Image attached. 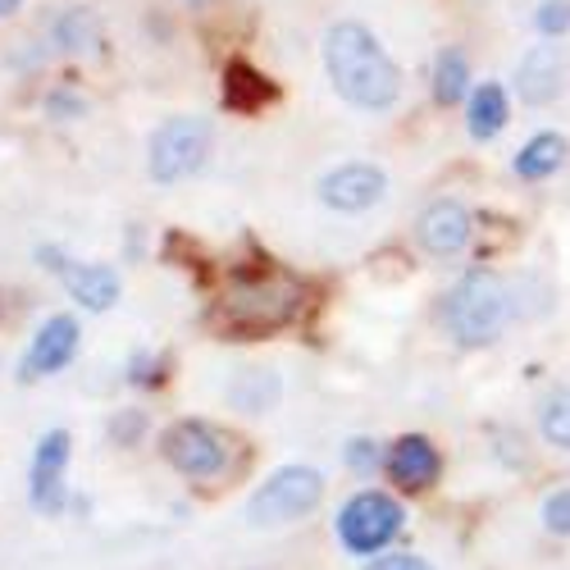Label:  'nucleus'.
Here are the masks:
<instances>
[{
	"label": "nucleus",
	"instance_id": "1",
	"mask_svg": "<svg viewBox=\"0 0 570 570\" xmlns=\"http://www.w3.org/2000/svg\"><path fill=\"white\" fill-rule=\"evenodd\" d=\"M324 69L334 91L356 110L384 115L402 97V69L379 46V37L356 19H343L324 32Z\"/></svg>",
	"mask_w": 570,
	"mask_h": 570
},
{
	"label": "nucleus",
	"instance_id": "2",
	"mask_svg": "<svg viewBox=\"0 0 570 570\" xmlns=\"http://www.w3.org/2000/svg\"><path fill=\"white\" fill-rule=\"evenodd\" d=\"M302 302H306V293L293 274H283L274 265L237 269L219 297V320L233 328V334L265 338V334L288 328L302 315Z\"/></svg>",
	"mask_w": 570,
	"mask_h": 570
},
{
	"label": "nucleus",
	"instance_id": "3",
	"mask_svg": "<svg viewBox=\"0 0 570 570\" xmlns=\"http://www.w3.org/2000/svg\"><path fill=\"white\" fill-rule=\"evenodd\" d=\"M511 315V293L493 269H465L448 297L439 302V320L456 347H493Z\"/></svg>",
	"mask_w": 570,
	"mask_h": 570
},
{
	"label": "nucleus",
	"instance_id": "4",
	"mask_svg": "<svg viewBox=\"0 0 570 570\" xmlns=\"http://www.w3.org/2000/svg\"><path fill=\"white\" fill-rule=\"evenodd\" d=\"M210 141H215V128L202 115H174V119H165L151 132V147H147L151 183L174 187L183 178H193L210 160Z\"/></svg>",
	"mask_w": 570,
	"mask_h": 570
},
{
	"label": "nucleus",
	"instance_id": "5",
	"mask_svg": "<svg viewBox=\"0 0 570 570\" xmlns=\"http://www.w3.org/2000/svg\"><path fill=\"white\" fill-rule=\"evenodd\" d=\"M324 498V474L315 465H278L269 480L252 493L247 502V525L274 530V525H293V520L311 515Z\"/></svg>",
	"mask_w": 570,
	"mask_h": 570
},
{
	"label": "nucleus",
	"instance_id": "6",
	"mask_svg": "<svg viewBox=\"0 0 570 570\" xmlns=\"http://www.w3.org/2000/svg\"><path fill=\"white\" fill-rule=\"evenodd\" d=\"M406 525V511L397 498L379 493V489H365L356 498H347V507L338 511V539L347 552L356 557H370L379 548H389Z\"/></svg>",
	"mask_w": 570,
	"mask_h": 570
},
{
	"label": "nucleus",
	"instance_id": "7",
	"mask_svg": "<svg viewBox=\"0 0 570 570\" xmlns=\"http://www.w3.org/2000/svg\"><path fill=\"white\" fill-rule=\"evenodd\" d=\"M160 452L165 461L187 474V480H219V474L228 470V443L219 430H210L206 420H174L165 439H160Z\"/></svg>",
	"mask_w": 570,
	"mask_h": 570
},
{
	"label": "nucleus",
	"instance_id": "8",
	"mask_svg": "<svg viewBox=\"0 0 570 570\" xmlns=\"http://www.w3.org/2000/svg\"><path fill=\"white\" fill-rule=\"evenodd\" d=\"M37 261H41L46 269H56V274H60V283H65L69 297H73L82 311L101 315V311H110V306L119 302V274H115L110 265L69 261V256L56 252V247H37Z\"/></svg>",
	"mask_w": 570,
	"mask_h": 570
},
{
	"label": "nucleus",
	"instance_id": "9",
	"mask_svg": "<svg viewBox=\"0 0 570 570\" xmlns=\"http://www.w3.org/2000/svg\"><path fill=\"white\" fill-rule=\"evenodd\" d=\"M384 193H389V174L379 165H365V160L338 165L320 178V202L338 215H361V210L384 202Z\"/></svg>",
	"mask_w": 570,
	"mask_h": 570
},
{
	"label": "nucleus",
	"instance_id": "10",
	"mask_svg": "<svg viewBox=\"0 0 570 570\" xmlns=\"http://www.w3.org/2000/svg\"><path fill=\"white\" fill-rule=\"evenodd\" d=\"M69 452H73V439L65 430H51L46 439H37V452H32V474H28V498L41 515H60L69 507V493H65V465H69Z\"/></svg>",
	"mask_w": 570,
	"mask_h": 570
},
{
	"label": "nucleus",
	"instance_id": "11",
	"mask_svg": "<svg viewBox=\"0 0 570 570\" xmlns=\"http://www.w3.org/2000/svg\"><path fill=\"white\" fill-rule=\"evenodd\" d=\"M78 347H82V324L73 315H51V320L37 328V338L28 343V356H23L19 379H23V384H32V379L60 374L65 365H73Z\"/></svg>",
	"mask_w": 570,
	"mask_h": 570
},
{
	"label": "nucleus",
	"instance_id": "12",
	"mask_svg": "<svg viewBox=\"0 0 570 570\" xmlns=\"http://www.w3.org/2000/svg\"><path fill=\"white\" fill-rule=\"evenodd\" d=\"M470 228H474V224H470V210H465L456 197H439V202H430V206L420 210V219H415V243H420L424 256L452 261V256L465 252Z\"/></svg>",
	"mask_w": 570,
	"mask_h": 570
},
{
	"label": "nucleus",
	"instance_id": "13",
	"mask_svg": "<svg viewBox=\"0 0 570 570\" xmlns=\"http://www.w3.org/2000/svg\"><path fill=\"white\" fill-rule=\"evenodd\" d=\"M384 465H389V480L406 493H420V489H430L439 480V470H443V456L439 448L424 439V434H402L389 452H384Z\"/></svg>",
	"mask_w": 570,
	"mask_h": 570
},
{
	"label": "nucleus",
	"instance_id": "14",
	"mask_svg": "<svg viewBox=\"0 0 570 570\" xmlns=\"http://www.w3.org/2000/svg\"><path fill=\"white\" fill-rule=\"evenodd\" d=\"M561 87H566V56H561V46L557 41H539L534 51H525V60H520V69H515L520 101L548 106V101L561 97Z\"/></svg>",
	"mask_w": 570,
	"mask_h": 570
},
{
	"label": "nucleus",
	"instance_id": "15",
	"mask_svg": "<svg viewBox=\"0 0 570 570\" xmlns=\"http://www.w3.org/2000/svg\"><path fill=\"white\" fill-rule=\"evenodd\" d=\"M219 101L233 115H256V110H265V106L278 101V82L269 73L252 69L247 60H228L224 65V78H219Z\"/></svg>",
	"mask_w": 570,
	"mask_h": 570
},
{
	"label": "nucleus",
	"instance_id": "16",
	"mask_svg": "<svg viewBox=\"0 0 570 570\" xmlns=\"http://www.w3.org/2000/svg\"><path fill=\"white\" fill-rule=\"evenodd\" d=\"M507 91H502V82H480L465 97V132L474 137V141H489V137H498L502 128H507Z\"/></svg>",
	"mask_w": 570,
	"mask_h": 570
},
{
	"label": "nucleus",
	"instance_id": "17",
	"mask_svg": "<svg viewBox=\"0 0 570 570\" xmlns=\"http://www.w3.org/2000/svg\"><path fill=\"white\" fill-rule=\"evenodd\" d=\"M566 165V137L561 132H539V137H530L525 147L515 151V174L525 178V183H539V178H548V174H557Z\"/></svg>",
	"mask_w": 570,
	"mask_h": 570
},
{
	"label": "nucleus",
	"instance_id": "18",
	"mask_svg": "<svg viewBox=\"0 0 570 570\" xmlns=\"http://www.w3.org/2000/svg\"><path fill=\"white\" fill-rule=\"evenodd\" d=\"M430 87H434V101L439 106H461L470 97V60H465L461 46H443V51L434 56Z\"/></svg>",
	"mask_w": 570,
	"mask_h": 570
},
{
	"label": "nucleus",
	"instance_id": "19",
	"mask_svg": "<svg viewBox=\"0 0 570 570\" xmlns=\"http://www.w3.org/2000/svg\"><path fill=\"white\" fill-rule=\"evenodd\" d=\"M51 37H56L60 51H73V56L97 51V46H101V19L91 14L87 6H73V10H65V14L56 19Z\"/></svg>",
	"mask_w": 570,
	"mask_h": 570
},
{
	"label": "nucleus",
	"instance_id": "20",
	"mask_svg": "<svg viewBox=\"0 0 570 570\" xmlns=\"http://www.w3.org/2000/svg\"><path fill=\"white\" fill-rule=\"evenodd\" d=\"M228 397H233L237 411L261 415V411H269L278 402V374H269V370H243V374L233 379Z\"/></svg>",
	"mask_w": 570,
	"mask_h": 570
},
{
	"label": "nucleus",
	"instance_id": "21",
	"mask_svg": "<svg viewBox=\"0 0 570 570\" xmlns=\"http://www.w3.org/2000/svg\"><path fill=\"white\" fill-rule=\"evenodd\" d=\"M539 430H543V439H548L552 448L570 452V389H557V393L543 397V406H539Z\"/></svg>",
	"mask_w": 570,
	"mask_h": 570
},
{
	"label": "nucleus",
	"instance_id": "22",
	"mask_svg": "<svg viewBox=\"0 0 570 570\" xmlns=\"http://www.w3.org/2000/svg\"><path fill=\"white\" fill-rule=\"evenodd\" d=\"M534 28H539L548 41L566 37V32H570V0H543V6L534 10Z\"/></svg>",
	"mask_w": 570,
	"mask_h": 570
},
{
	"label": "nucleus",
	"instance_id": "23",
	"mask_svg": "<svg viewBox=\"0 0 570 570\" xmlns=\"http://www.w3.org/2000/svg\"><path fill=\"white\" fill-rule=\"evenodd\" d=\"M343 456H347L352 474H374L379 465H384V448H379V439H352Z\"/></svg>",
	"mask_w": 570,
	"mask_h": 570
},
{
	"label": "nucleus",
	"instance_id": "24",
	"mask_svg": "<svg viewBox=\"0 0 570 570\" xmlns=\"http://www.w3.org/2000/svg\"><path fill=\"white\" fill-rule=\"evenodd\" d=\"M543 525H548V534L570 539V489H557V493L543 502Z\"/></svg>",
	"mask_w": 570,
	"mask_h": 570
},
{
	"label": "nucleus",
	"instance_id": "25",
	"mask_svg": "<svg viewBox=\"0 0 570 570\" xmlns=\"http://www.w3.org/2000/svg\"><path fill=\"white\" fill-rule=\"evenodd\" d=\"M87 110V101L78 97L73 87H56V91H46V115L51 119H78Z\"/></svg>",
	"mask_w": 570,
	"mask_h": 570
},
{
	"label": "nucleus",
	"instance_id": "26",
	"mask_svg": "<svg viewBox=\"0 0 570 570\" xmlns=\"http://www.w3.org/2000/svg\"><path fill=\"white\" fill-rule=\"evenodd\" d=\"M365 570H434L424 557H411V552H397V557H379L374 566H365Z\"/></svg>",
	"mask_w": 570,
	"mask_h": 570
},
{
	"label": "nucleus",
	"instance_id": "27",
	"mask_svg": "<svg viewBox=\"0 0 570 570\" xmlns=\"http://www.w3.org/2000/svg\"><path fill=\"white\" fill-rule=\"evenodd\" d=\"M137 430H141V415H115V420H110V434H115L119 443H132Z\"/></svg>",
	"mask_w": 570,
	"mask_h": 570
},
{
	"label": "nucleus",
	"instance_id": "28",
	"mask_svg": "<svg viewBox=\"0 0 570 570\" xmlns=\"http://www.w3.org/2000/svg\"><path fill=\"white\" fill-rule=\"evenodd\" d=\"M19 6H23V0H0V19H10V14H19Z\"/></svg>",
	"mask_w": 570,
	"mask_h": 570
},
{
	"label": "nucleus",
	"instance_id": "29",
	"mask_svg": "<svg viewBox=\"0 0 570 570\" xmlns=\"http://www.w3.org/2000/svg\"><path fill=\"white\" fill-rule=\"evenodd\" d=\"M0 315H6V297H0Z\"/></svg>",
	"mask_w": 570,
	"mask_h": 570
}]
</instances>
